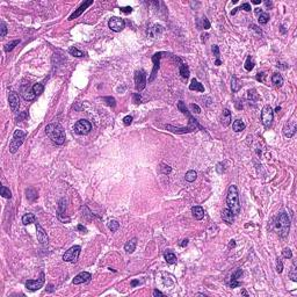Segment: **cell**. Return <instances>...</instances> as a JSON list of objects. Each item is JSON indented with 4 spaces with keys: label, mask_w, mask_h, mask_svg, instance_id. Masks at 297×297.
<instances>
[{
    "label": "cell",
    "mask_w": 297,
    "mask_h": 297,
    "mask_svg": "<svg viewBox=\"0 0 297 297\" xmlns=\"http://www.w3.org/2000/svg\"><path fill=\"white\" fill-rule=\"evenodd\" d=\"M282 255L286 258V259H291L292 258V252H291V249H284L282 251Z\"/></svg>",
    "instance_id": "60d3db41"
},
{
    "label": "cell",
    "mask_w": 297,
    "mask_h": 297,
    "mask_svg": "<svg viewBox=\"0 0 297 297\" xmlns=\"http://www.w3.org/2000/svg\"><path fill=\"white\" fill-rule=\"evenodd\" d=\"M19 43H20V41H19V40L13 41V42H11V43H8L7 45L5 47V51H6V52H9V51H12V50L14 49V47H15V45H17Z\"/></svg>",
    "instance_id": "8d00e7d4"
},
{
    "label": "cell",
    "mask_w": 297,
    "mask_h": 297,
    "mask_svg": "<svg viewBox=\"0 0 297 297\" xmlns=\"http://www.w3.org/2000/svg\"><path fill=\"white\" fill-rule=\"evenodd\" d=\"M249 99L253 100V101H258L259 100V95H258L255 89H249Z\"/></svg>",
    "instance_id": "74e56055"
},
{
    "label": "cell",
    "mask_w": 297,
    "mask_h": 297,
    "mask_svg": "<svg viewBox=\"0 0 297 297\" xmlns=\"http://www.w3.org/2000/svg\"><path fill=\"white\" fill-rule=\"evenodd\" d=\"M187 244H188V239H184V240H182V243H181L180 245H181L182 247H185V246H187Z\"/></svg>",
    "instance_id": "680465c9"
},
{
    "label": "cell",
    "mask_w": 297,
    "mask_h": 297,
    "mask_svg": "<svg viewBox=\"0 0 297 297\" xmlns=\"http://www.w3.org/2000/svg\"><path fill=\"white\" fill-rule=\"evenodd\" d=\"M222 219L224 221L225 223H227V224H232L233 222H234V215H233V212L229 208L224 209L222 211Z\"/></svg>",
    "instance_id": "ac0fdd59"
},
{
    "label": "cell",
    "mask_w": 297,
    "mask_h": 297,
    "mask_svg": "<svg viewBox=\"0 0 297 297\" xmlns=\"http://www.w3.org/2000/svg\"><path fill=\"white\" fill-rule=\"evenodd\" d=\"M80 246L76 245V246H72L71 249H69L66 252L64 253L63 255V260L66 261V262H76L79 258V254H80Z\"/></svg>",
    "instance_id": "8992f818"
},
{
    "label": "cell",
    "mask_w": 297,
    "mask_h": 297,
    "mask_svg": "<svg viewBox=\"0 0 297 297\" xmlns=\"http://www.w3.org/2000/svg\"><path fill=\"white\" fill-rule=\"evenodd\" d=\"M203 26H204V29H209L210 28V22H209V20L207 17L203 19Z\"/></svg>",
    "instance_id": "db71d44e"
},
{
    "label": "cell",
    "mask_w": 297,
    "mask_h": 297,
    "mask_svg": "<svg viewBox=\"0 0 297 297\" xmlns=\"http://www.w3.org/2000/svg\"><path fill=\"white\" fill-rule=\"evenodd\" d=\"M189 89L190 91H197V92H204V87H203V85L201 84L200 81H197L195 78H194L192 82H190V85H189Z\"/></svg>",
    "instance_id": "603a6c76"
},
{
    "label": "cell",
    "mask_w": 297,
    "mask_h": 297,
    "mask_svg": "<svg viewBox=\"0 0 297 297\" xmlns=\"http://www.w3.org/2000/svg\"><path fill=\"white\" fill-rule=\"evenodd\" d=\"M166 129L171 131V132H175V134H187V132H192L196 129V125L194 124H189L187 128H175L173 125H166Z\"/></svg>",
    "instance_id": "2e32d148"
},
{
    "label": "cell",
    "mask_w": 297,
    "mask_h": 297,
    "mask_svg": "<svg viewBox=\"0 0 297 297\" xmlns=\"http://www.w3.org/2000/svg\"><path fill=\"white\" fill-rule=\"evenodd\" d=\"M104 101H107V104L108 106H110V107H115L116 106V102H115V99L112 97H104Z\"/></svg>",
    "instance_id": "7bdbcfd3"
},
{
    "label": "cell",
    "mask_w": 297,
    "mask_h": 297,
    "mask_svg": "<svg viewBox=\"0 0 297 297\" xmlns=\"http://www.w3.org/2000/svg\"><path fill=\"white\" fill-rule=\"evenodd\" d=\"M276 271H277V273H282V271H283V264H282V261L280 259H277V264H276Z\"/></svg>",
    "instance_id": "bcb514c9"
},
{
    "label": "cell",
    "mask_w": 297,
    "mask_h": 297,
    "mask_svg": "<svg viewBox=\"0 0 297 297\" xmlns=\"http://www.w3.org/2000/svg\"><path fill=\"white\" fill-rule=\"evenodd\" d=\"M32 91H34V93H35L36 95H41V94L43 93V91H44V86H43L42 84H35V85L32 86Z\"/></svg>",
    "instance_id": "e575fe53"
},
{
    "label": "cell",
    "mask_w": 297,
    "mask_h": 297,
    "mask_svg": "<svg viewBox=\"0 0 297 297\" xmlns=\"http://www.w3.org/2000/svg\"><path fill=\"white\" fill-rule=\"evenodd\" d=\"M231 87H232V92H238L241 87L240 81L238 80L236 77H232V80H231Z\"/></svg>",
    "instance_id": "f546056e"
},
{
    "label": "cell",
    "mask_w": 297,
    "mask_h": 297,
    "mask_svg": "<svg viewBox=\"0 0 297 297\" xmlns=\"http://www.w3.org/2000/svg\"><path fill=\"white\" fill-rule=\"evenodd\" d=\"M221 122L224 127H227L231 123V112L229 109H224L221 116Z\"/></svg>",
    "instance_id": "ffe728a7"
},
{
    "label": "cell",
    "mask_w": 297,
    "mask_h": 297,
    "mask_svg": "<svg viewBox=\"0 0 297 297\" xmlns=\"http://www.w3.org/2000/svg\"><path fill=\"white\" fill-rule=\"evenodd\" d=\"M185 178H186V181L193 182V181L196 180V178H197V173H196L195 171H193V169H192V171H188V172L186 173Z\"/></svg>",
    "instance_id": "f1b7e54d"
},
{
    "label": "cell",
    "mask_w": 297,
    "mask_h": 297,
    "mask_svg": "<svg viewBox=\"0 0 297 297\" xmlns=\"http://www.w3.org/2000/svg\"><path fill=\"white\" fill-rule=\"evenodd\" d=\"M121 12L122 13H125V14H129V13H131L132 12V8L130 7V6H127V7H121Z\"/></svg>",
    "instance_id": "f907efd6"
},
{
    "label": "cell",
    "mask_w": 297,
    "mask_h": 297,
    "mask_svg": "<svg viewBox=\"0 0 297 297\" xmlns=\"http://www.w3.org/2000/svg\"><path fill=\"white\" fill-rule=\"evenodd\" d=\"M180 74H181V77L185 78V79H187V78L189 77V69H188V66L186 64L180 65Z\"/></svg>",
    "instance_id": "4dcf8cb0"
},
{
    "label": "cell",
    "mask_w": 297,
    "mask_h": 297,
    "mask_svg": "<svg viewBox=\"0 0 297 297\" xmlns=\"http://www.w3.org/2000/svg\"><path fill=\"white\" fill-rule=\"evenodd\" d=\"M131 123H132V116L128 115V116H125V117L123 119V124H124V125H130Z\"/></svg>",
    "instance_id": "f6af8a7d"
},
{
    "label": "cell",
    "mask_w": 297,
    "mask_h": 297,
    "mask_svg": "<svg viewBox=\"0 0 297 297\" xmlns=\"http://www.w3.org/2000/svg\"><path fill=\"white\" fill-rule=\"evenodd\" d=\"M165 260L169 265L177 264V255L173 252H167V253H165Z\"/></svg>",
    "instance_id": "83f0119b"
},
{
    "label": "cell",
    "mask_w": 297,
    "mask_h": 297,
    "mask_svg": "<svg viewBox=\"0 0 297 297\" xmlns=\"http://www.w3.org/2000/svg\"><path fill=\"white\" fill-rule=\"evenodd\" d=\"M108 27L112 29L113 32H121V30H123V29H124V27H125V22H124V20H123V19L114 16V17H112V19L109 20V22H108Z\"/></svg>",
    "instance_id": "ba28073f"
},
{
    "label": "cell",
    "mask_w": 297,
    "mask_h": 297,
    "mask_svg": "<svg viewBox=\"0 0 297 297\" xmlns=\"http://www.w3.org/2000/svg\"><path fill=\"white\" fill-rule=\"evenodd\" d=\"M153 296H156V297L157 296H164V294H162L161 291H159V290L156 289L154 291H153Z\"/></svg>",
    "instance_id": "9f6ffc18"
},
{
    "label": "cell",
    "mask_w": 297,
    "mask_h": 297,
    "mask_svg": "<svg viewBox=\"0 0 297 297\" xmlns=\"http://www.w3.org/2000/svg\"><path fill=\"white\" fill-rule=\"evenodd\" d=\"M226 204L229 209L233 212L234 216H238L240 214V203H239V195L237 187L234 185L230 186L227 190V196H226Z\"/></svg>",
    "instance_id": "7a4b0ae2"
},
{
    "label": "cell",
    "mask_w": 297,
    "mask_h": 297,
    "mask_svg": "<svg viewBox=\"0 0 297 297\" xmlns=\"http://www.w3.org/2000/svg\"><path fill=\"white\" fill-rule=\"evenodd\" d=\"M8 102H9V107L12 109V112H16L20 107V97L16 92H11L8 95Z\"/></svg>",
    "instance_id": "7c38bea8"
},
{
    "label": "cell",
    "mask_w": 297,
    "mask_h": 297,
    "mask_svg": "<svg viewBox=\"0 0 297 297\" xmlns=\"http://www.w3.org/2000/svg\"><path fill=\"white\" fill-rule=\"evenodd\" d=\"M296 266H295V264H294V266H292V268H291V272H290V274H289V276H290V279L292 280V281H295L296 282L297 281V274H296Z\"/></svg>",
    "instance_id": "ab89813d"
},
{
    "label": "cell",
    "mask_w": 297,
    "mask_h": 297,
    "mask_svg": "<svg viewBox=\"0 0 297 297\" xmlns=\"http://www.w3.org/2000/svg\"><path fill=\"white\" fill-rule=\"evenodd\" d=\"M281 110V107H276V109H275V112H280Z\"/></svg>",
    "instance_id": "e7e4bbea"
},
{
    "label": "cell",
    "mask_w": 297,
    "mask_h": 297,
    "mask_svg": "<svg viewBox=\"0 0 297 297\" xmlns=\"http://www.w3.org/2000/svg\"><path fill=\"white\" fill-rule=\"evenodd\" d=\"M26 136H27V134L24 131H22V130H16L15 132H14V135H13V139H12V142L9 144V152L15 153L19 150V147L22 145Z\"/></svg>",
    "instance_id": "277c9868"
},
{
    "label": "cell",
    "mask_w": 297,
    "mask_h": 297,
    "mask_svg": "<svg viewBox=\"0 0 297 297\" xmlns=\"http://www.w3.org/2000/svg\"><path fill=\"white\" fill-rule=\"evenodd\" d=\"M137 284H139V281H136V280H135V281L131 282V286H132V287H135V286H137Z\"/></svg>",
    "instance_id": "91938a15"
},
{
    "label": "cell",
    "mask_w": 297,
    "mask_h": 297,
    "mask_svg": "<svg viewBox=\"0 0 297 297\" xmlns=\"http://www.w3.org/2000/svg\"><path fill=\"white\" fill-rule=\"evenodd\" d=\"M253 67H254V63H253V60L251 59V57H247V59H246V63H245V69L247 70V71H251V70H253Z\"/></svg>",
    "instance_id": "f35d334b"
},
{
    "label": "cell",
    "mask_w": 297,
    "mask_h": 297,
    "mask_svg": "<svg viewBox=\"0 0 297 297\" xmlns=\"http://www.w3.org/2000/svg\"><path fill=\"white\" fill-rule=\"evenodd\" d=\"M259 23L260 24H266L268 21H269V15H268V13H265V12H261L260 14H259Z\"/></svg>",
    "instance_id": "1f68e13d"
},
{
    "label": "cell",
    "mask_w": 297,
    "mask_h": 297,
    "mask_svg": "<svg viewBox=\"0 0 297 297\" xmlns=\"http://www.w3.org/2000/svg\"><path fill=\"white\" fill-rule=\"evenodd\" d=\"M0 193H1V195H2L5 199H11V197H12V192L9 190V188H7L6 186H2V187L0 188Z\"/></svg>",
    "instance_id": "836d02e7"
},
{
    "label": "cell",
    "mask_w": 297,
    "mask_h": 297,
    "mask_svg": "<svg viewBox=\"0 0 297 297\" xmlns=\"http://www.w3.org/2000/svg\"><path fill=\"white\" fill-rule=\"evenodd\" d=\"M212 52L216 55V57L218 58L219 56V49H218V45H212Z\"/></svg>",
    "instance_id": "11a10c76"
},
{
    "label": "cell",
    "mask_w": 297,
    "mask_h": 297,
    "mask_svg": "<svg viewBox=\"0 0 297 297\" xmlns=\"http://www.w3.org/2000/svg\"><path fill=\"white\" fill-rule=\"evenodd\" d=\"M265 77H266V73H264V72L258 73L257 74V80L258 81H262V82H264V81H265Z\"/></svg>",
    "instance_id": "816d5d0a"
},
{
    "label": "cell",
    "mask_w": 297,
    "mask_h": 297,
    "mask_svg": "<svg viewBox=\"0 0 297 297\" xmlns=\"http://www.w3.org/2000/svg\"><path fill=\"white\" fill-rule=\"evenodd\" d=\"M45 134L48 137L58 145L64 144L65 142V132L64 129L62 128V125L57 124V123H51L45 127Z\"/></svg>",
    "instance_id": "6da1fadb"
},
{
    "label": "cell",
    "mask_w": 297,
    "mask_h": 297,
    "mask_svg": "<svg viewBox=\"0 0 297 297\" xmlns=\"http://www.w3.org/2000/svg\"><path fill=\"white\" fill-rule=\"evenodd\" d=\"M22 95H23L24 100H27V101H32V100H35L36 97H37V95L34 93L32 87V89H29V88L22 89Z\"/></svg>",
    "instance_id": "44dd1931"
},
{
    "label": "cell",
    "mask_w": 297,
    "mask_h": 297,
    "mask_svg": "<svg viewBox=\"0 0 297 297\" xmlns=\"http://www.w3.org/2000/svg\"><path fill=\"white\" fill-rule=\"evenodd\" d=\"M161 55H164V52H157L154 56L152 57V62H153V70H152V76H151V78L149 79V81H153L154 80V78H156V73L157 71L159 70V64H160V58H161Z\"/></svg>",
    "instance_id": "5bb4252c"
},
{
    "label": "cell",
    "mask_w": 297,
    "mask_h": 297,
    "mask_svg": "<svg viewBox=\"0 0 297 297\" xmlns=\"http://www.w3.org/2000/svg\"><path fill=\"white\" fill-rule=\"evenodd\" d=\"M296 130H297V124H296V121L294 120H290L288 121L286 124H284V127H283V134L286 135L287 137H292L295 134H296Z\"/></svg>",
    "instance_id": "8fae6325"
},
{
    "label": "cell",
    "mask_w": 297,
    "mask_h": 297,
    "mask_svg": "<svg viewBox=\"0 0 297 297\" xmlns=\"http://www.w3.org/2000/svg\"><path fill=\"white\" fill-rule=\"evenodd\" d=\"M69 52H70V55H72V56H74V57H82L84 56V54L81 52L80 50H78L76 47H72V48L69 49Z\"/></svg>",
    "instance_id": "d590c367"
},
{
    "label": "cell",
    "mask_w": 297,
    "mask_h": 297,
    "mask_svg": "<svg viewBox=\"0 0 297 297\" xmlns=\"http://www.w3.org/2000/svg\"><path fill=\"white\" fill-rule=\"evenodd\" d=\"M275 230L281 237H287L290 230V219L286 212H280L275 219Z\"/></svg>",
    "instance_id": "3957f363"
},
{
    "label": "cell",
    "mask_w": 297,
    "mask_h": 297,
    "mask_svg": "<svg viewBox=\"0 0 297 297\" xmlns=\"http://www.w3.org/2000/svg\"><path fill=\"white\" fill-rule=\"evenodd\" d=\"M272 82L274 84V86L276 87H282L283 85V78L280 73H274L272 76Z\"/></svg>",
    "instance_id": "d4e9b609"
},
{
    "label": "cell",
    "mask_w": 297,
    "mask_h": 297,
    "mask_svg": "<svg viewBox=\"0 0 297 297\" xmlns=\"http://www.w3.org/2000/svg\"><path fill=\"white\" fill-rule=\"evenodd\" d=\"M237 9H244V11H246V12H251V9H252V8H251V5L246 2V4H243L240 7L237 8Z\"/></svg>",
    "instance_id": "681fc988"
},
{
    "label": "cell",
    "mask_w": 297,
    "mask_h": 297,
    "mask_svg": "<svg viewBox=\"0 0 297 297\" xmlns=\"http://www.w3.org/2000/svg\"><path fill=\"white\" fill-rule=\"evenodd\" d=\"M234 245H236V244H234V240H231V243H230V246H232L233 247Z\"/></svg>",
    "instance_id": "be15d7a7"
},
{
    "label": "cell",
    "mask_w": 297,
    "mask_h": 297,
    "mask_svg": "<svg viewBox=\"0 0 297 297\" xmlns=\"http://www.w3.org/2000/svg\"><path fill=\"white\" fill-rule=\"evenodd\" d=\"M192 212H193V216L197 219V221H201L203 217H204V210L202 207L200 206H196V207H193L192 208Z\"/></svg>",
    "instance_id": "7402d4cb"
},
{
    "label": "cell",
    "mask_w": 297,
    "mask_h": 297,
    "mask_svg": "<svg viewBox=\"0 0 297 297\" xmlns=\"http://www.w3.org/2000/svg\"><path fill=\"white\" fill-rule=\"evenodd\" d=\"M92 4H93V0H88V1H85V2H82V4L80 5V7L78 8V9H77V11H76L74 13H72L71 15L69 16V20H70V21H72V20H74V19H77L78 16H80L81 14H82V13H84V12H85V11L87 9V7H89V6L92 5Z\"/></svg>",
    "instance_id": "4fadbf2b"
},
{
    "label": "cell",
    "mask_w": 297,
    "mask_h": 297,
    "mask_svg": "<svg viewBox=\"0 0 297 297\" xmlns=\"http://www.w3.org/2000/svg\"><path fill=\"white\" fill-rule=\"evenodd\" d=\"M78 230H80V231H82V232H86L87 230H86V227H84L82 225H78Z\"/></svg>",
    "instance_id": "6f0895ef"
},
{
    "label": "cell",
    "mask_w": 297,
    "mask_h": 297,
    "mask_svg": "<svg viewBox=\"0 0 297 297\" xmlns=\"http://www.w3.org/2000/svg\"><path fill=\"white\" fill-rule=\"evenodd\" d=\"M189 107H190V109L193 110V113H196V114H200V113H201V108L199 107V106H197V104H192L190 106H189Z\"/></svg>",
    "instance_id": "7dc6e473"
},
{
    "label": "cell",
    "mask_w": 297,
    "mask_h": 297,
    "mask_svg": "<svg viewBox=\"0 0 297 297\" xmlns=\"http://www.w3.org/2000/svg\"><path fill=\"white\" fill-rule=\"evenodd\" d=\"M221 64H222V62H221V60H219V59L217 58V59H216V65H221Z\"/></svg>",
    "instance_id": "6125c7cd"
},
{
    "label": "cell",
    "mask_w": 297,
    "mask_h": 297,
    "mask_svg": "<svg viewBox=\"0 0 297 297\" xmlns=\"http://www.w3.org/2000/svg\"><path fill=\"white\" fill-rule=\"evenodd\" d=\"M245 127H246L245 123H244L241 120H236L232 124L233 131H236V132H240V131H243V130L245 129Z\"/></svg>",
    "instance_id": "484cf974"
},
{
    "label": "cell",
    "mask_w": 297,
    "mask_h": 297,
    "mask_svg": "<svg viewBox=\"0 0 297 297\" xmlns=\"http://www.w3.org/2000/svg\"><path fill=\"white\" fill-rule=\"evenodd\" d=\"M241 274H243V272H241V269H239V268L232 274V276H231V282H230V287H231V288H237V287H239L241 284L240 282L238 281V279L241 276Z\"/></svg>",
    "instance_id": "d6986e66"
},
{
    "label": "cell",
    "mask_w": 297,
    "mask_h": 297,
    "mask_svg": "<svg viewBox=\"0 0 297 297\" xmlns=\"http://www.w3.org/2000/svg\"><path fill=\"white\" fill-rule=\"evenodd\" d=\"M165 169H161V173H165V174H169V173H171V171H172V169L169 167V166H165V165H162Z\"/></svg>",
    "instance_id": "f5cc1de1"
},
{
    "label": "cell",
    "mask_w": 297,
    "mask_h": 297,
    "mask_svg": "<svg viewBox=\"0 0 297 297\" xmlns=\"http://www.w3.org/2000/svg\"><path fill=\"white\" fill-rule=\"evenodd\" d=\"M108 227H109V230H110L112 232H116V231L119 230V227H120V223H119L117 221H115V219H112V221L108 223Z\"/></svg>",
    "instance_id": "d6a6232c"
},
{
    "label": "cell",
    "mask_w": 297,
    "mask_h": 297,
    "mask_svg": "<svg viewBox=\"0 0 297 297\" xmlns=\"http://www.w3.org/2000/svg\"><path fill=\"white\" fill-rule=\"evenodd\" d=\"M135 86L137 91H143L146 86V74L144 71H137L135 73Z\"/></svg>",
    "instance_id": "9c48e42d"
},
{
    "label": "cell",
    "mask_w": 297,
    "mask_h": 297,
    "mask_svg": "<svg viewBox=\"0 0 297 297\" xmlns=\"http://www.w3.org/2000/svg\"><path fill=\"white\" fill-rule=\"evenodd\" d=\"M137 246V238H132V239H130V240L124 245V249L128 252V253H132L135 249H136Z\"/></svg>",
    "instance_id": "cb8c5ba5"
},
{
    "label": "cell",
    "mask_w": 297,
    "mask_h": 297,
    "mask_svg": "<svg viewBox=\"0 0 297 297\" xmlns=\"http://www.w3.org/2000/svg\"><path fill=\"white\" fill-rule=\"evenodd\" d=\"M253 4H255V5H258V4H260L261 2V0H254V1H252Z\"/></svg>",
    "instance_id": "94428289"
},
{
    "label": "cell",
    "mask_w": 297,
    "mask_h": 297,
    "mask_svg": "<svg viewBox=\"0 0 297 297\" xmlns=\"http://www.w3.org/2000/svg\"><path fill=\"white\" fill-rule=\"evenodd\" d=\"M22 223L24 225L28 224H32V223H36V218L32 214H26L23 217H22Z\"/></svg>",
    "instance_id": "4316f807"
},
{
    "label": "cell",
    "mask_w": 297,
    "mask_h": 297,
    "mask_svg": "<svg viewBox=\"0 0 297 297\" xmlns=\"http://www.w3.org/2000/svg\"><path fill=\"white\" fill-rule=\"evenodd\" d=\"M36 236H37V240L40 241L42 245L48 244L49 238L48 236H47V232L44 231V229L39 223H36Z\"/></svg>",
    "instance_id": "9a60e30c"
},
{
    "label": "cell",
    "mask_w": 297,
    "mask_h": 297,
    "mask_svg": "<svg viewBox=\"0 0 297 297\" xmlns=\"http://www.w3.org/2000/svg\"><path fill=\"white\" fill-rule=\"evenodd\" d=\"M134 102L136 104H142V97H141V95H139L138 93H135V94H134Z\"/></svg>",
    "instance_id": "c3c4849f"
},
{
    "label": "cell",
    "mask_w": 297,
    "mask_h": 297,
    "mask_svg": "<svg viewBox=\"0 0 297 297\" xmlns=\"http://www.w3.org/2000/svg\"><path fill=\"white\" fill-rule=\"evenodd\" d=\"M92 130V124L87 120H79L74 124V131L78 135H87Z\"/></svg>",
    "instance_id": "52a82bcc"
},
{
    "label": "cell",
    "mask_w": 297,
    "mask_h": 297,
    "mask_svg": "<svg viewBox=\"0 0 297 297\" xmlns=\"http://www.w3.org/2000/svg\"><path fill=\"white\" fill-rule=\"evenodd\" d=\"M43 284H44V273H41L40 277L37 280H28L26 282V287L32 291L41 289L43 287Z\"/></svg>",
    "instance_id": "30bf717a"
},
{
    "label": "cell",
    "mask_w": 297,
    "mask_h": 297,
    "mask_svg": "<svg viewBox=\"0 0 297 297\" xmlns=\"http://www.w3.org/2000/svg\"><path fill=\"white\" fill-rule=\"evenodd\" d=\"M0 27H1V34H0V36H1V37H5L6 34H7V27H6L5 22H1Z\"/></svg>",
    "instance_id": "ee69618b"
},
{
    "label": "cell",
    "mask_w": 297,
    "mask_h": 297,
    "mask_svg": "<svg viewBox=\"0 0 297 297\" xmlns=\"http://www.w3.org/2000/svg\"><path fill=\"white\" fill-rule=\"evenodd\" d=\"M178 109L180 110V112H182L184 114L188 112V109H187V107L185 106V102L184 101H179V104H178Z\"/></svg>",
    "instance_id": "b9f144b4"
},
{
    "label": "cell",
    "mask_w": 297,
    "mask_h": 297,
    "mask_svg": "<svg viewBox=\"0 0 297 297\" xmlns=\"http://www.w3.org/2000/svg\"><path fill=\"white\" fill-rule=\"evenodd\" d=\"M274 119V112L271 106H265L261 110V122L266 128H271Z\"/></svg>",
    "instance_id": "5b68a950"
},
{
    "label": "cell",
    "mask_w": 297,
    "mask_h": 297,
    "mask_svg": "<svg viewBox=\"0 0 297 297\" xmlns=\"http://www.w3.org/2000/svg\"><path fill=\"white\" fill-rule=\"evenodd\" d=\"M91 274L87 273V272H81L79 273L74 279H73V284H80V283H86V282H89L91 280Z\"/></svg>",
    "instance_id": "e0dca14e"
}]
</instances>
